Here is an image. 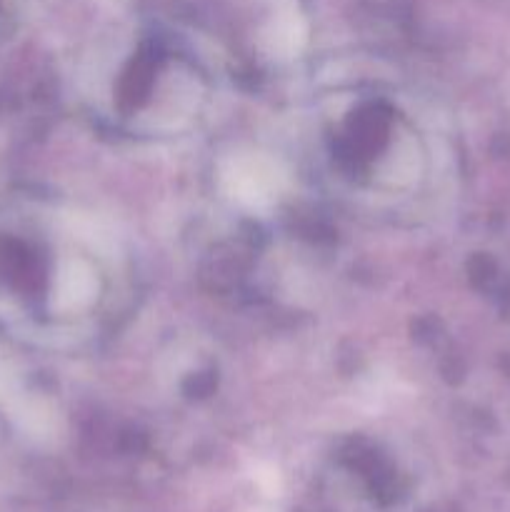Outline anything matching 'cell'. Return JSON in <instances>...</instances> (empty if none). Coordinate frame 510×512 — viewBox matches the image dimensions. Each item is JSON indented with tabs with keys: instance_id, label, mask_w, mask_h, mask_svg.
Masks as SVG:
<instances>
[{
	"instance_id": "cell-1",
	"label": "cell",
	"mask_w": 510,
	"mask_h": 512,
	"mask_svg": "<svg viewBox=\"0 0 510 512\" xmlns=\"http://www.w3.org/2000/svg\"><path fill=\"white\" fill-rule=\"evenodd\" d=\"M230 190L248 205H263L273 200L280 188V175L275 165L265 158L235 160L233 168L225 173Z\"/></svg>"
}]
</instances>
